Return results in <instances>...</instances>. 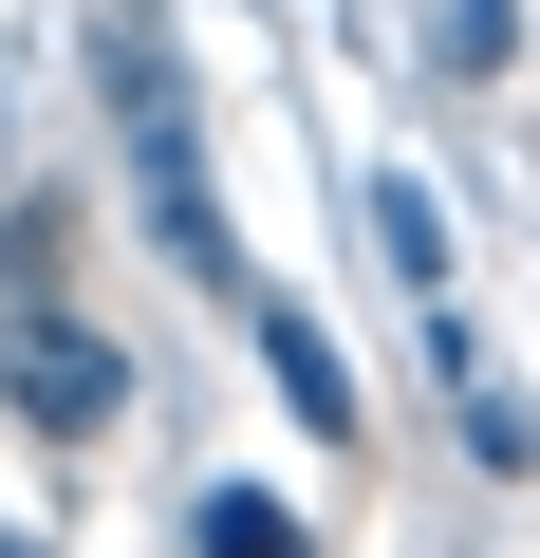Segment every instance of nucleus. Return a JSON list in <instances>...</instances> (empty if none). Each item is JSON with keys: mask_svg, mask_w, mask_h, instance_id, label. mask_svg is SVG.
Returning <instances> with one entry per match:
<instances>
[{"mask_svg": "<svg viewBox=\"0 0 540 558\" xmlns=\"http://www.w3.org/2000/svg\"><path fill=\"white\" fill-rule=\"evenodd\" d=\"M112 112H131V186H149L168 260H187V279H242V242H224V205H205V149H187V94H168V57H131V75H112Z\"/></svg>", "mask_w": 540, "mask_h": 558, "instance_id": "obj_1", "label": "nucleus"}, {"mask_svg": "<svg viewBox=\"0 0 540 558\" xmlns=\"http://www.w3.org/2000/svg\"><path fill=\"white\" fill-rule=\"evenodd\" d=\"M429 57H466V75H503V57H521V20H503V0H447V20H429Z\"/></svg>", "mask_w": 540, "mask_h": 558, "instance_id": "obj_5", "label": "nucleus"}, {"mask_svg": "<svg viewBox=\"0 0 540 558\" xmlns=\"http://www.w3.org/2000/svg\"><path fill=\"white\" fill-rule=\"evenodd\" d=\"M0 558H20V539H0Z\"/></svg>", "mask_w": 540, "mask_h": 558, "instance_id": "obj_7", "label": "nucleus"}, {"mask_svg": "<svg viewBox=\"0 0 540 558\" xmlns=\"http://www.w3.org/2000/svg\"><path fill=\"white\" fill-rule=\"evenodd\" d=\"M261 373H280V410H299L317 447H355V373H336V336H317L299 299H280V317H261Z\"/></svg>", "mask_w": 540, "mask_h": 558, "instance_id": "obj_3", "label": "nucleus"}, {"mask_svg": "<svg viewBox=\"0 0 540 558\" xmlns=\"http://www.w3.org/2000/svg\"><path fill=\"white\" fill-rule=\"evenodd\" d=\"M112 391H131V354H112L94 317H57V299H38V317H20V410H38L57 447H94V428H112Z\"/></svg>", "mask_w": 540, "mask_h": 558, "instance_id": "obj_2", "label": "nucleus"}, {"mask_svg": "<svg viewBox=\"0 0 540 558\" xmlns=\"http://www.w3.org/2000/svg\"><path fill=\"white\" fill-rule=\"evenodd\" d=\"M373 242H392L410 279H447V223H429V186H373Z\"/></svg>", "mask_w": 540, "mask_h": 558, "instance_id": "obj_6", "label": "nucleus"}, {"mask_svg": "<svg viewBox=\"0 0 540 558\" xmlns=\"http://www.w3.org/2000/svg\"><path fill=\"white\" fill-rule=\"evenodd\" d=\"M205 558H317V539H299V502H261V484H224V502H205Z\"/></svg>", "mask_w": 540, "mask_h": 558, "instance_id": "obj_4", "label": "nucleus"}]
</instances>
